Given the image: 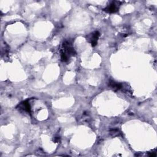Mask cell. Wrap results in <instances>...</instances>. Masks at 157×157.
Masks as SVG:
<instances>
[{
    "label": "cell",
    "instance_id": "obj_4",
    "mask_svg": "<svg viewBox=\"0 0 157 157\" xmlns=\"http://www.w3.org/2000/svg\"><path fill=\"white\" fill-rule=\"evenodd\" d=\"M109 86L111 87L112 90L117 91L119 90L122 88V85L120 83L116 82L113 80H110L109 81Z\"/></svg>",
    "mask_w": 157,
    "mask_h": 157
},
{
    "label": "cell",
    "instance_id": "obj_6",
    "mask_svg": "<svg viewBox=\"0 0 157 157\" xmlns=\"http://www.w3.org/2000/svg\"><path fill=\"white\" fill-rule=\"evenodd\" d=\"M60 137H55V138H54V139H53V141L55 142H56V143L59 142H60Z\"/></svg>",
    "mask_w": 157,
    "mask_h": 157
},
{
    "label": "cell",
    "instance_id": "obj_1",
    "mask_svg": "<svg viewBox=\"0 0 157 157\" xmlns=\"http://www.w3.org/2000/svg\"><path fill=\"white\" fill-rule=\"evenodd\" d=\"M75 54L74 49L69 41H66L62 44L61 50V60L63 62H67L71 56Z\"/></svg>",
    "mask_w": 157,
    "mask_h": 157
},
{
    "label": "cell",
    "instance_id": "obj_3",
    "mask_svg": "<svg viewBox=\"0 0 157 157\" xmlns=\"http://www.w3.org/2000/svg\"><path fill=\"white\" fill-rule=\"evenodd\" d=\"M100 36V33L99 31H95L91 34V35L89 37V41L93 47H95L97 45L98 40Z\"/></svg>",
    "mask_w": 157,
    "mask_h": 157
},
{
    "label": "cell",
    "instance_id": "obj_2",
    "mask_svg": "<svg viewBox=\"0 0 157 157\" xmlns=\"http://www.w3.org/2000/svg\"><path fill=\"white\" fill-rule=\"evenodd\" d=\"M118 3L119 2L113 1L110 5L104 9V11L109 13H115L118 9Z\"/></svg>",
    "mask_w": 157,
    "mask_h": 157
},
{
    "label": "cell",
    "instance_id": "obj_7",
    "mask_svg": "<svg viewBox=\"0 0 157 157\" xmlns=\"http://www.w3.org/2000/svg\"><path fill=\"white\" fill-rule=\"evenodd\" d=\"M148 156L154 157V156H156V153H155V152H151V154H148Z\"/></svg>",
    "mask_w": 157,
    "mask_h": 157
},
{
    "label": "cell",
    "instance_id": "obj_5",
    "mask_svg": "<svg viewBox=\"0 0 157 157\" xmlns=\"http://www.w3.org/2000/svg\"><path fill=\"white\" fill-rule=\"evenodd\" d=\"M20 106V108L21 109H23V111L27 112L29 114L31 113V106L29 104V103L28 100L25 101L21 103Z\"/></svg>",
    "mask_w": 157,
    "mask_h": 157
}]
</instances>
